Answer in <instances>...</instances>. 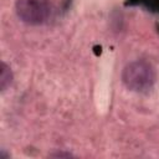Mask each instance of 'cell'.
<instances>
[{
	"label": "cell",
	"instance_id": "cell-2",
	"mask_svg": "<svg viewBox=\"0 0 159 159\" xmlns=\"http://www.w3.org/2000/svg\"><path fill=\"white\" fill-rule=\"evenodd\" d=\"M15 10L19 19L29 25H41L51 15L48 0H16Z\"/></svg>",
	"mask_w": 159,
	"mask_h": 159
},
{
	"label": "cell",
	"instance_id": "cell-3",
	"mask_svg": "<svg viewBox=\"0 0 159 159\" xmlns=\"http://www.w3.org/2000/svg\"><path fill=\"white\" fill-rule=\"evenodd\" d=\"M12 82V73L10 67L5 63L1 62L0 63V89L5 91Z\"/></svg>",
	"mask_w": 159,
	"mask_h": 159
},
{
	"label": "cell",
	"instance_id": "cell-1",
	"mask_svg": "<svg viewBox=\"0 0 159 159\" xmlns=\"http://www.w3.org/2000/svg\"><path fill=\"white\" fill-rule=\"evenodd\" d=\"M122 78L127 88L134 92L144 93L152 89V87L154 86L157 73L154 67L149 62L144 60H137L124 67Z\"/></svg>",
	"mask_w": 159,
	"mask_h": 159
},
{
	"label": "cell",
	"instance_id": "cell-4",
	"mask_svg": "<svg viewBox=\"0 0 159 159\" xmlns=\"http://www.w3.org/2000/svg\"><path fill=\"white\" fill-rule=\"evenodd\" d=\"M51 157H66V158H70V157H72V154H70V153H56V154H52Z\"/></svg>",
	"mask_w": 159,
	"mask_h": 159
}]
</instances>
